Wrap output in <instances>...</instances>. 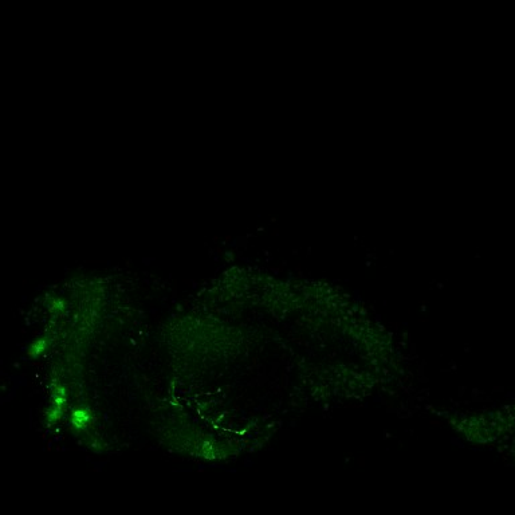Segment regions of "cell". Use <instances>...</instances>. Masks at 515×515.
I'll list each match as a JSON object with an SVG mask.
<instances>
[{"mask_svg": "<svg viewBox=\"0 0 515 515\" xmlns=\"http://www.w3.org/2000/svg\"><path fill=\"white\" fill-rule=\"evenodd\" d=\"M91 420H93V415L90 412V409L86 408V407L76 408L71 412V416H70V421H71L72 428L78 429V431L85 429L91 422Z\"/></svg>", "mask_w": 515, "mask_h": 515, "instance_id": "6da1fadb", "label": "cell"}, {"mask_svg": "<svg viewBox=\"0 0 515 515\" xmlns=\"http://www.w3.org/2000/svg\"><path fill=\"white\" fill-rule=\"evenodd\" d=\"M66 402H67V391L59 382H54L51 387V404L63 408Z\"/></svg>", "mask_w": 515, "mask_h": 515, "instance_id": "7a4b0ae2", "label": "cell"}, {"mask_svg": "<svg viewBox=\"0 0 515 515\" xmlns=\"http://www.w3.org/2000/svg\"><path fill=\"white\" fill-rule=\"evenodd\" d=\"M48 346H50V338H48V337H42V338H39V340H36L35 342H32L31 345H30V347H28L27 351L28 357L31 358L41 357L42 354L47 351Z\"/></svg>", "mask_w": 515, "mask_h": 515, "instance_id": "3957f363", "label": "cell"}, {"mask_svg": "<svg viewBox=\"0 0 515 515\" xmlns=\"http://www.w3.org/2000/svg\"><path fill=\"white\" fill-rule=\"evenodd\" d=\"M62 415H63V408L52 406L51 404V407H50L47 411V422L48 424H57L59 420L62 419Z\"/></svg>", "mask_w": 515, "mask_h": 515, "instance_id": "277c9868", "label": "cell"}]
</instances>
